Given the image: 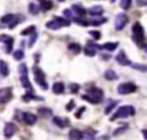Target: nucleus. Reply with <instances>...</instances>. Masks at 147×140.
Instances as JSON below:
<instances>
[{
  "label": "nucleus",
  "instance_id": "obj_11",
  "mask_svg": "<svg viewBox=\"0 0 147 140\" xmlns=\"http://www.w3.org/2000/svg\"><path fill=\"white\" fill-rule=\"evenodd\" d=\"M22 118H23L24 123H26L28 125H32L37 122V116L32 112H23Z\"/></svg>",
  "mask_w": 147,
  "mask_h": 140
},
{
  "label": "nucleus",
  "instance_id": "obj_18",
  "mask_svg": "<svg viewBox=\"0 0 147 140\" xmlns=\"http://www.w3.org/2000/svg\"><path fill=\"white\" fill-rule=\"evenodd\" d=\"M24 21V16H22V15H15V18L11 21V23L8 25V28L9 29H14L17 24H20L21 22H23Z\"/></svg>",
  "mask_w": 147,
  "mask_h": 140
},
{
  "label": "nucleus",
  "instance_id": "obj_34",
  "mask_svg": "<svg viewBox=\"0 0 147 140\" xmlns=\"http://www.w3.org/2000/svg\"><path fill=\"white\" fill-rule=\"evenodd\" d=\"M117 104V101H110L109 102V104L106 107V109H105V114H109L114 108H115V106Z\"/></svg>",
  "mask_w": 147,
  "mask_h": 140
},
{
  "label": "nucleus",
  "instance_id": "obj_17",
  "mask_svg": "<svg viewBox=\"0 0 147 140\" xmlns=\"http://www.w3.org/2000/svg\"><path fill=\"white\" fill-rule=\"evenodd\" d=\"M118 46V42H105L103 45H101V49H106V50H109V52H113L117 48Z\"/></svg>",
  "mask_w": 147,
  "mask_h": 140
},
{
  "label": "nucleus",
  "instance_id": "obj_42",
  "mask_svg": "<svg viewBox=\"0 0 147 140\" xmlns=\"http://www.w3.org/2000/svg\"><path fill=\"white\" fill-rule=\"evenodd\" d=\"M74 106H75V102H74V100H71V101L67 104V110H71V109L74 108Z\"/></svg>",
  "mask_w": 147,
  "mask_h": 140
},
{
  "label": "nucleus",
  "instance_id": "obj_35",
  "mask_svg": "<svg viewBox=\"0 0 147 140\" xmlns=\"http://www.w3.org/2000/svg\"><path fill=\"white\" fill-rule=\"evenodd\" d=\"M13 44H14V39H13V38H10V39L6 42V53H10V52H11Z\"/></svg>",
  "mask_w": 147,
  "mask_h": 140
},
{
  "label": "nucleus",
  "instance_id": "obj_10",
  "mask_svg": "<svg viewBox=\"0 0 147 140\" xmlns=\"http://www.w3.org/2000/svg\"><path fill=\"white\" fill-rule=\"evenodd\" d=\"M17 131V127L14 123H7L5 125V130H3V134L6 138H11L14 135V133Z\"/></svg>",
  "mask_w": 147,
  "mask_h": 140
},
{
  "label": "nucleus",
  "instance_id": "obj_20",
  "mask_svg": "<svg viewBox=\"0 0 147 140\" xmlns=\"http://www.w3.org/2000/svg\"><path fill=\"white\" fill-rule=\"evenodd\" d=\"M14 18H15V15H14V14H6V15H3V16L1 17L0 22H1L2 24H10Z\"/></svg>",
  "mask_w": 147,
  "mask_h": 140
},
{
  "label": "nucleus",
  "instance_id": "obj_43",
  "mask_svg": "<svg viewBox=\"0 0 147 140\" xmlns=\"http://www.w3.org/2000/svg\"><path fill=\"white\" fill-rule=\"evenodd\" d=\"M138 6H147V0H137Z\"/></svg>",
  "mask_w": 147,
  "mask_h": 140
},
{
  "label": "nucleus",
  "instance_id": "obj_3",
  "mask_svg": "<svg viewBox=\"0 0 147 140\" xmlns=\"http://www.w3.org/2000/svg\"><path fill=\"white\" fill-rule=\"evenodd\" d=\"M132 33H133L132 39L134 40V42L140 45V46H142L145 36H144V28H142V25L139 22H136L132 25Z\"/></svg>",
  "mask_w": 147,
  "mask_h": 140
},
{
  "label": "nucleus",
  "instance_id": "obj_29",
  "mask_svg": "<svg viewBox=\"0 0 147 140\" xmlns=\"http://www.w3.org/2000/svg\"><path fill=\"white\" fill-rule=\"evenodd\" d=\"M33 32H36V26H34V25H30V26H28L26 29H24V30L21 32V34H22V36H26V34H32Z\"/></svg>",
  "mask_w": 147,
  "mask_h": 140
},
{
  "label": "nucleus",
  "instance_id": "obj_6",
  "mask_svg": "<svg viewBox=\"0 0 147 140\" xmlns=\"http://www.w3.org/2000/svg\"><path fill=\"white\" fill-rule=\"evenodd\" d=\"M136 90H137V86H136L133 83H130V81L123 83V84L118 85V87H117V92H118L119 94H122V95L133 93Z\"/></svg>",
  "mask_w": 147,
  "mask_h": 140
},
{
  "label": "nucleus",
  "instance_id": "obj_25",
  "mask_svg": "<svg viewBox=\"0 0 147 140\" xmlns=\"http://www.w3.org/2000/svg\"><path fill=\"white\" fill-rule=\"evenodd\" d=\"M68 49L69 50H71V52H74L75 54H78L79 52H80V45L79 44H76V42H72V44H70L69 46H68Z\"/></svg>",
  "mask_w": 147,
  "mask_h": 140
},
{
  "label": "nucleus",
  "instance_id": "obj_44",
  "mask_svg": "<svg viewBox=\"0 0 147 140\" xmlns=\"http://www.w3.org/2000/svg\"><path fill=\"white\" fill-rule=\"evenodd\" d=\"M84 110H85V108H84V107H82V108L79 109V111H77V112H76V117H78V118H79V117L82 116V112H83Z\"/></svg>",
  "mask_w": 147,
  "mask_h": 140
},
{
  "label": "nucleus",
  "instance_id": "obj_4",
  "mask_svg": "<svg viewBox=\"0 0 147 140\" xmlns=\"http://www.w3.org/2000/svg\"><path fill=\"white\" fill-rule=\"evenodd\" d=\"M33 76H34V80L36 83L42 87V90H47L48 88V84L46 81V78H45V73L42 72L41 69H39L38 67H33Z\"/></svg>",
  "mask_w": 147,
  "mask_h": 140
},
{
  "label": "nucleus",
  "instance_id": "obj_22",
  "mask_svg": "<svg viewBox=\"0 0 147 140\" xmlns=\"http://www.w3.org/2000/svg\"><path fill=\"white\" fill-rule=\"evenodd\" d=\"M105 78L108 79V80H115V79H117V75H116V72L114 70L109 69V70L105 71Z\"/></svg>",
  "mask_w": 147,
  "mask_h": 140
},
{
  "label": "nucleus",
  "instance_id": "obj_48",
  "mask_svg": "<svg viewBox=\"0 0 147 140\" xmlns=\"http://www.w3.org/2000/svg\"><path fill=\"white\" fill-rule=\"evenodd\" d=\"M142 133L145 134V137H146V139H147V131H142Z\"/></svg>",
  "mask_w": 147,
  "mask_h": 140
},
{
  "label": "nucleus",
  "instance_id": "obj_21",
  "mask_svg": "<svg viewBox=\"0 0 147 140\" xmlns=\"http://www.w3.org/2000/svg\"><path fill=\"white\" fill-rule=\"evenodd\" d=\"M40 9L42 10H49L52 7H53V2L51 0H42L40 1V5H39Z\"/></svg>",
  "mask_w": 147,
  "mask_h": 140
},
{
  "label": "nucleus",
  "instance_id": "obj_32",
  "mask_svg": "<svg viewBox=\"0 0 147 140\" xmlns=\"http://www.w3.org/2000/svg\"><path fill=\"white\" fill-rule=\"evenodd\" d=\"M54 20H56V21L61 24V26H69V25H70V21H69V20L62 18V17H57V16H55Z\"/></svg>",
  "mask_w": 147,
  "mask_h": 140
},
{
  "label": "nucleus",
  "instance_id": "obj_46",
  "mask_svg": "<svg viewBox=\"0 0 147 140\" xmlns=\"http://www.w3.org/2000/svg\"><path fill=\"white\" fill-rule=\"evenodd\" d=\"M85 140H94V138H93L91 134H87L86 138H85Z\"/></svg>",
  "mask_w": 147,
  "mask_h": 140
},
{
  "label": "nucleus",
  "instance_id": "obj_28",
  "mask_svg": "<svg viewBox=\"0 0 147 140\" xmlns=\"http://www.w3.org/2000/svg\"><path fill=\"white\" fill-rule=\"evenodd\" d=\"M90 22V25H101V24H103L105 22H107V18H105V17H101V18H95V20H92V21H88Z\"/></svg>",
  "mask_w": 147,
  "mask_h": 140
},
{
  "label": "nucleus",
  "instance_id": "obj_19",
  "mask_svg": "<svg viewBox=\"0 0 147 140\" xmlns=\"http://www.w3.org/2000/svg\"><path fill=\"white\" fill-rule=\"evenodd\" d=\"M46 28H48L51 30H57V29L61 28V24L56 20H52V21H48L46 23Z\"/></svg>",
  "mask_w": 147,
  "mask_h": 140
},
{
  "label": "nucleus",
  "instance_id": "obj_15",
  "mask_svg": "<svg viewBox=\"0 0 147 140\" xmlns=\"http://www.w3.org/2000/svg\"><path fill=\"white\" fill-rule=\"evenodd\" d=\"M52 91H53L55 94H61V93H63V92H64V85H63V83H60V81L54 83L53 86H52Z\"/></svg>",
  "mask_w": 147,
  "mask_h": 140
},
{
  "label": "nucleus",
  "instance_id": "obj_2",
  "mask_svg": "<svg viewBox=\"0 0 147 140\" xmlns=\"http://www.w3.org/2000/svg\"><path fill=\"white\" fill-rule=\"evenodd\" d=\"M132 115H134V108L132 106H122L110 117V120H115L117 118H125V117H129Z\"/></svg>",
  "mask_w": 147,
  "mask_h": 140
},
{
  "label": "nucleus",
  "instance_id": "obj_16",
  "mask_svg": "<svg viewBox=\"0 0 147 140\" xmlns=\"http://www.w3.org/2000/svg\"><path fill=\"white\" fill-rule=\"evenodd\" d=\"M0 75H1L2 77H7V76L9 75L8 64H7L5 61H2V60H0Z\"/></svg>",
  "mask_w": 147,
  "mask_h": 140
},
{
  "label": "nucleus",
  "instance_id": "obj_23",
  "mask_svg": "<svg viewBox=\"0 0 147 140\" xmlns=\"http://www.w3.org/2000/svg\"><path fill=\"white\" fill-rule=\"evenodd\" d=\"M95 52H96V49H95L92 45H90V44H87L86 47H85V49H84V53H85L87 56H94V55H95Z\"/></svg>",
  "mask_w": 147,
  "mask_h": 140
},
{
  "label": "nucleus",
  "instance_id": "obj_47",
  "mask_svg": "<svg viewBox=\"0 0 147 140\" xmlns=\"http://www.w3.org/2000/svg\"><path fill=\"white\" fill-rule=\"evenodd\" d=\"M141 48L145 50V52H147V44H142V46H141Z\"/></svg>",
  "mask_w": 147,
  "mask_h": 140
},
{
  "label": "nucleus",
  "instance_id": "obj_38",
  "mask_svg": "<svg viewBox=\"0 0 147 140\" xmlns=\"http://www.w3.org/2000/svg\"><path fill=\"white\" fill-rule=\"evenodd\" d=\"M32 99H36V96H34L32 93H30V92H28L26 94H24V95H23V100H24V101H26V102H28V101H30V100H32Z\"/></svg>",
  "mask_w": 147,
  "mask_h": 140
},
{
  "label": "nucleus",
  "instance_id": "obj_24",
  "mask_svg": "<svg viewBox=\"0 0 147 140\" xmlns=\"http://www.w3.org/2000/svg\"><path fill=\"white\" fill-rule=\"evenodd\" d=\"M53 123H54L56 126L61 127V129L67 125V122H65L63 118H60V117H54V118H53Z\"/></svg>",
  "mask_w": 147,
  "mask_h": 140
},
{
  "label": "nucleus",
  "instance_id": "obj_36",
  "mask_svg": "<svg viewBox=\"0 0 147 140\" xmlns=\"http://www.w3.org/2000/svg\"><path fill=\"white\" fill-rule=\"evenodd\" d=\"M37 37H38L37 32H34L33 36H31V38H30V40H29V44H28L29 47H32V46L34 45V42H36V40H37Z\"/></svg>",
  "mask_w": 147,
  "mask_h": 140
},
{
  "label": "nucleus",
  "instance_id": "obj_39",
  "mask_svg": "<svg viewBox=\"0 0 147 140\" xmlns=\"http://www.w3.org/2000/svg\"><path fill=\"white\" fill-rule=\"evenodd\" d=\"M63 14H64V16H67V17H68V18H70V20H72V18L75 17V16H74V14H72V11H71L70 9H68V8L63 10Z\"/></svg>",
  "mask_w": 147,
  "mask_h": 140
},
{
  "label": "nucleus",
  "instance_id": "obj_33",
  "mask_svg": "<svg viewBox=\"0 0 147 140\" xmlns=\"http://www.w3.org/2000/svg\"><path fill=\"white\" fill-rule=\"evenodd\" d=\"M13 55H14V59H15V60L20 61V60H22V59L24 57V52H23L22 49H16Z\"/></svg>",
  "mask_w": 147,
  "mask_h": 140
},
{
  "label": "nucleus",
  "instance_id": "obj_40",
  "mask_svg": "<svg viewBox=\"0 0 147 140\" xmlns=\"http://www.w3.org/2000/svg\"><path fill=\"white\" fill-rule=\"evenodd\" d=\"M90 34H91L95 40L100 39V37H101V33H100L99 31H90Z\"/></svg>",
  "mask_w": 147,
  "mask_h": 140
},
{
  "label": "nucleus",
  "instance_id": "obj_12",
  "mask_svg": "<svg viewBox=\"0 0 147 140\" xmlns=\"http://www.w3.org/2000/svg\"><path fill=\"white\" fill-rule=\"evenodd\" d=\"M102 13H103V8L99 5H95L87 10V14H90L91 16H101Z\"/></svg>",
  "mask_w": 147,
  "mask_h": 140
},
{
  "label": "nucleus",
  "instance_id": "obj_13",
  "mask_svg": "<svg viewBox=\"0 0 147 140\" xmlns=\"http://www.w3.org/2000/svg\"><path fill=\"white\" fill-rule=\"evenodd\" d=\"M83 138H84V135L79 130H76V129L70 130V132H69V139L70 140H82Z\"/></svg>",
  "mask_w": 147,
  "mask_h": 140
},
{
  "label": "nucleus",
  "instance_id": "obj_49",
  "mask_svg": "<svg viewBox=\"0 0 147 140\" xmlns=\"http://www.w3.org/2000/svg\"><path fill=\"white\" fill-rule=\"evenodd\" d=\"M57 1H61V2H62V1H64V0H57Z\"/></svg>",
  "mask_w": 147,
  "mask_h": 140
},
{
  "label": "nucleus",
  "instance_id": "obj_45",
  "mask_svg": "<svg viewBox=\"0 0 147 140\" xmlns=\"http://www.w3.org/2000/svg\"><path fill=\"white\" fill-rule=\"evenodd\" d=\"M123 131H125V127H119L118 130H116V131L114 132V135H117V134H119V133L123 132Z\"/></svg>",
  "mask_w": 147,
  "mask_h": 140
},
{
  "label": "nucleus",
  "instance_id": "obj_30",
  "mask_svg": "<svg viewBox=\"0 0 147 140\" xmlns=\"http://www.w3.org/2000/svg\"><path fill=\"white\" fill-rule=\"evenodd\" d=\"M131 67L136 70H139V71H142V72H146L147 71V65L145 64H139V63H132Z\"/></svg>",
  "mask_w": 147,
  "mask_h": 140
},
{
  "label": "nucleus",
  "instance_id": "obj_5",
  "mask_svg": "<svg viewBox=\"0 0 147 140\" xmlns=\"http://www.w3.org/2000/svg\"><path fill=\"white\" fill-rule=\"evenodd\" d=\"M18 71H20V80H21V84L23 87L30 90L31 88V84H30V80H29V77H28V68L25 64H20L18 67Z\"/></svg>",
  "mask_w": 147,
  "mask_h": 140
},
{
  "label": "nucleus",
  "instance_id": "obj_26",
  "mask_svg": "<svg viewBox=\"0 0 147 140\" xmlns=\"http://www.w3.org/2000/svg\"><path fill=\"white\" fill-rule=\"evenodd\" d=\"M39 9H40V7H39V6H37L36 3H33V2L29 3V11H30L31 14L37 15V14L39 13Z\"/></svg>",
  "mask_w": 147,
  "mask_h": 140
},
{
  "label": "nucleus",
  "instance_id": "obj_8",
  "mask_svg": "<svg viewBox=\"0 0 147 140\" xmlns=\"http://www.w3.org/2000/svg\"><path fill=\"white\" fill-rule=\"evenodd\" d=\"M127 21H129V18H127V16H126L124 13L118 14V15L116 16V20H115V29H116L117 31L122 30V29L126 25Z\"/></svg>",
  "mask_w": 147,
  "mask_h": 140
},
{
  "label": "nucleus",
  "instance_id": "obj_1",
  "mask_svg": "<svg viewBox=\"0 0 147 140\" xmlns=\"http://www.w3.org/2000/svg\"><path fill=\"white\" fill-rule=\"evenodd\" d=\"M82 98H83L84 100L91 102V103H99V102H101L102 99H103V92H102L100 88H98V87H92V88H90V90L87 91V93L84 94Z\"/></svg>",
  "mask_w": 147,
  "mask_h": 140
},
{
  "label": "nucleus",
  "instance_id": "obj_37",
  "mask_svg": "<svg viewBox=\"0 0 147 140\" xmlns=\"http://www.w3.org/2000/svg\"><path fill=\"white\" fill-rule=\"evenodd\" d=\"M69 90H70V92H71V93H77V92H78V90H79V85H78V84L72 83V84H70Z\"/></svg>",
  "mask_w": 147,
  "mask_h": 140
},
{
  "label": "nucleus",
  "instance_id": "obj_9",
  "mask_svg": "<svg viewBox=\"0 0 147 140\" xmlns=\"http://www.w3.org/2000/svg\"><path fill=\"white\" fill-rule=\"evenodd\" d=\"M115 60H116V62H117L118 64H121V65H130V64H132L131 61L129 60V57L126 56V54L124 53V50H121V52L116 55Z\"/></svg>",
  "mask_w": 147,
  "mask_h": 140
},
{
  "label": "nucleus",
  "instance_id": "obj_41",
  "mask_svg": "<svg viewBox=\"0 0 147 140\" xmlns=\"http://www.w3.org/2000/svg\"><path fill=\"white\" fill-rule=\"evenodd\" d=\"M10 38H11V37H9V36H7V34H0V42L6 44Z\"/></svg>",
  "mask_w": 147,
  "mask_h": 140
},
{
  "label": "nucleus",
  "instance_id": "obj_31",
  "mask_svg": "<svg viewBox=\"0 0 147 140\" xmlns=\"http://www.w3.org/2000/svg\"><path fill=\"white\" fill-rule=\"evenodd\" d=\"M131 3H132V0H121L119 1V6L121 8H123L124 10L129 9L131 7Z\"/></svg>",
  "mask_w": 147,
  "mask_h": 140
},
{
  "label": "nucleus",
  "instance_id": "obj_50",
  "mask_svg": "<svg viewBox=\"0 0 147 140\" xmlns=\"http://www.w3.org/2000/svg\"><path fill=\"white\" fill-rule=\"evenodd\" d=\"M110 1H111V2H114V0H110Z\"/></svg>",
  "mask_w": 147,
  "mask_h": 140
},
{
  "label": "nucleus",
  "instance_id": "obj_14",
  "mask_svg": "<svg viewBox=\"0 0 147 140\" xmlns=\"http://www.w3.org/2000/svg\"><path fill=\"white\" fill-rule=\"evenodd\" d=\"M72 10H74V13L76 15H78V17H83V16H85L87 14V10L85 8H83L82 6H79V5H74L72 6Z\"/></svg>",
  "mask_w": 147,
  "mask_h": 140
},
{
  "label": "nucleus",
  "instance_id": "obj_7",
  "mask_svg": "<svg viewBox=\"0 0 147 140\" xmlns=\"http://www.w3.org/2000/svg\"><path fill=\"white\" fill-rule=\"evenodd\" d=\"M13 96L11 88L10 87H2L0 88V104H5L8 101H10Z\"/></svg>",
  "mask_w": 147,
  "mask_h": 140
},
{
  "label": "nucleus",
  "instance_id": "obj_27",
  "mask_svg": "<svg viewBox=\"0 0 147 140\" xmlns=\"http://www.w3.org/2000/svg\"><path fill=\"white\" fill-rule=\"evenodd\" d=\"M38 112L42 116V117H49L52 115V110L48 109V108H39L38 109Z\"/></svg>",
  "mask_w": 147,
  "mask_h": 140
}]
</instances>
